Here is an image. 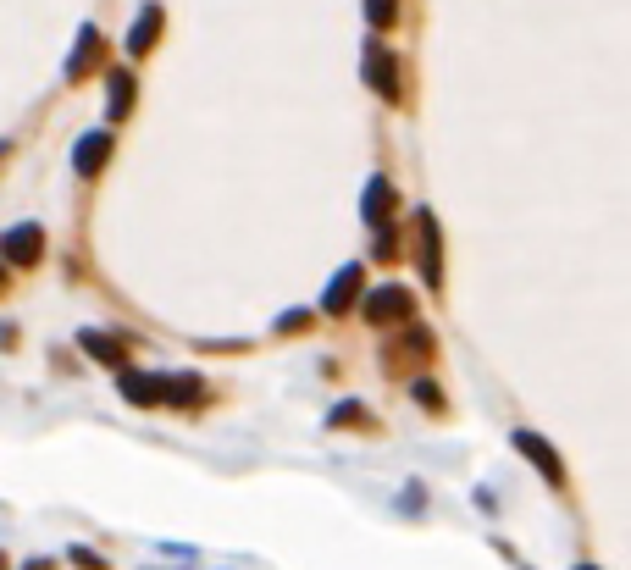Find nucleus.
<instances>
[{
  "label": "nucleus",
  "instance_id": "obj_1",
  "mask_svg": "<svg viewBox=\"0 0 631 570\" xmlns=\"http://www.w3.org/2000/svg\"><path fill=\"white\" fill-rule=\"evenodd\" d=\"M410 316H416V299H410V288H399V283H388V288H377V294H366V321L371 327H410Z\"/></svg>",
  "mask_w": 631,
  "mask_h": 570
},
{
  "label": "nucleus",
  "instance_id": "obj_2",
  "mask_svg": "<svg viewBox=\"0 0 631 570\" xmlns=\"http://www.w3.org/2000/svg\"><path fill=\"white\" fill-rule=\"evenodd\" d=\"M443 233H438V216L432 211H416V250H421V283L427 288H443Z\"/></svg>",
  "mask_w": 631,
  "mask_h": 570
},
{
  "label": "nucleus",
  "instance_id": "obj_3",
  "mask_svg": "<svg viewBox=\"0 0 631 570\" xmlns=\"http://www.w3.org/2000/svg\"><path fill=\"white\" fill-rule=\"evenodd\" d=\"M0 255H6V266H39L45 261V227L39 222H17L12 233L0 238Z\"/></svg>",
  "mask_w": 631,
  "mask_h": 570
},
{
  "label": "nucleus",
  "instance_id": "obj_4",
  "mask_svg": "<svg viewBox=\"0 0 631 570\" xmlns=\"http://www.w3.org/2000/svg\"><path fill=\"white\" fill-rule=\"evenodd\" d=\"M366 84L377 89L382 100H393L399 106V56L382 45H366Z\"/></svg>",
  "mask_w": 631,
  "mask_h": 570
},
{
  "label": "nucleus",
  "instance_id": "obj_5",
  "mask_svg": "<svg viewBox=\"0 0 631 570\" xmlns=\"http://www.w3.org/2000/svg\"><path fill=\"white\" fill-rule=\"evenodd\" d=\"M515 449L526 454V460L543 471V482L548 487H565V465H560V454L548 449V438H537V432H515Z\"/></svg>",
  "mask_w": 631,
  "mask_h": 570
},
{
  "label": "nucleus",
  "instance_id": "obj_6",
  "mask_svg": "<svg viewBox=\"0 0 631 570\" xmlns=\"http://www.w3.org/2000/svg\"><path fill=\"white\" fill-rule=\"evenodd\" d=\"M360 288H366V266H344V272L333 277V288H327L322 310H327V316H344V310L360 299Z\"/></svg>",
  "mask_w": 631,
  "mask_h": 570
},
{
  "label": "nucleus",
  "instance_id": "obj_7",
  "mask_svg": "<svg viewBox=\"0 0 631 570\" xmlns=\"http://www.w3.org/2000/svg\"><path fill=\"white\" fill-rule=\"evenodd\" d=\"M432 360V333L427 327H405V338L399 344H388V366L399 371V366H427Z\"/></svg>",
  "mask_w": 631,
  "mask_h": 570
},
{
  "label": "nucleus",
  "instance_id": "obj_8",
  "mask_svg": "<svg viewBox=\"0 0 631 570\" xmlns=\"http://www.w3.org/2000/svg\"><path fill=\"white\" fill-rule=\"evenodd\" d=\"M393 200H399V189H393L388 178H371V183H366V200H360V216H366V227H388Z\"/></svg>",
  "mask_w": 631,
  "mask_h": 570
},
{
  "label": "nucleus",
  "instance_id": "obj_9",
  "mask_svg": "<svg viewBox=\"0 0 631 570\" xmlns=\"http://www.w3.org/2000/svg\"><path fill=\"white\" fill-rule=\"evenodd\" d=\"M122 399L155 410V404H167V382H161V377H144V371H122Z\"/></svg>",
  "mask_w": 631,
  "mask_h": 570
},
{
  "label": "nucleus",
  "instance_id": "obj_10",
  "mask_svg": "<svg viewBox=\"0 0 631 570\" xmlns=\"http://www.w3.org/2000/svg\"><path fill=\"white\" fill-rule=\"evenodd\" d=\"M106 155H111V133H84L78 150H72V167L84 172V178H95V172L106 167Z\"/></svg>",
  "mask_w": 631,
  "mask_h": 570
},
{
  "label": "nucleus",
  "instance_id": "obj_11",
  "mask_svg": "<svg viewBox=\"0 0 631 570\" xmlns=\"http://www.w3.org/2000/svg\"><path fill=\"white\" fill-rule=\"evenodd\" d=\"M78 344H84V355H95L100 360V366H128V349H122L117 344V338H106V333H89V327H84V333H78Z\"/></svg>",
  "mask_w": 631,
  "mask_h": 570
},
{
  "label": "nucleus",
  "instance_id": "obj_12",
  "mask_svg": "<svg viewBox=\"0 0 631 570\" xmlns=\"http://www.w3.org/2000/svg\"><path fill=\"white\" fill-rule=\"evenodd\" d=\"M161 39V6H144L139 12V23L128 28V56H144V50Z\"/></svg>",
  "mask_w": 631,
  "mask_h": 570
},
{
  "label": "nucleus",
  "instance_id": "obj_13",
  "mask_svg": "<svg viewBox=\"0 0 631 570\" xmlns=\"http://www.w3.org/2000/svg\"><path fill=\"white\" fill-rule=\"evenodd\" d=\"M95 61H100V28L89 23L84 34H78V50H72V61H67V78L78 84V78H84V72L95 67Z\"/></svg>",
  "mask_w": 631,
  "mask_h": 570
},
{
  "label": "nucleus",
  "instance_id": "obj_14",
  "mask_svg": "<svg viewBox=\"0 0 631 570\" xmlns=\"http://www.w3.org/2000/svg\"><path fill=\"white\" fill-rule=\"evenodd\" d=\"M133 95H139V89H133V72H111V100H106V117L111 122H122L133 111Z\"/></svg>",
  "mask_w": 631,
  "mask_h": 570
},
{
  "label": "nucleus",
  "instance_id": "obj_15",
  "mask_svg": "<svg viewBox=\"0 0 631 570\" xmlns=\"http://www.w3.org/2000/svg\"><path fill=\"white\" fill-rule=\"evenodd\" d=\"M161 382H167V404H200L205 399L200 377H161Z\"/></svg>",
  "mask_w": 631,
  "mask_h": 570
},
{
  "label": "nucleus",
  "instance_id": "obj_16",
  "mask_svg": "<svg viewBox=\"0 0 631 570\" xmlns=\"http://www.w3.org/2000/svg\"><path fill=\"white\" fill-rule=\"evenodd\" d=\"M366 23L371 28H393L399 23V0H366Z\"/></svg>",
  "mask_w": 631,
  "mask_h": 570
},
{
  "label": "nucleus",
  "instance_id": "obj_17",
  "mask_svg": "<svg viewBox=\"0 0 631 570\" xmlns=\"http://www.w3.org/2000/svg\"><path fill=\"white\" fill-rule=\"evenodd\" d=\"M349 421L360 427V421H366V410H360V404H338V410H333V427H349Z\"/></svg>",
  "mask_w": 631,
  "mask_h": 570
},
{
  "label": "nucleus",
  "instance_id": "obj_18",
  "mask_svg": "<svg viewBox=\"0 0 631 570\" xmlns=\"http://www.w3.org/2000/svg\"><path fill=\"white\" fill-rule=\"evenodd\" d=\"M416 399H421V404H432V410H438V404H443V393L432 388V382H416Z\"/></svg>",
  "mask_w": 631,
  "mask_h": 570
},
{
  "label": "nucleus",
  "instance_id": "obj_19",
  "mask_svg": "<svg viewBox=\"0 0 631 570\" xmlns=\"http://www.w3.org/2000/svg\"><path fill=\"white\" fill-rule=\"evenodd\" d=\"M305 321H310V310H288V316H283V333H299Z\"/></svg>",
  "mask_w": 631,
  "mask_h": 570
},
{
  "label": "nucleus",
  "instance_id": "obj_20",
  "mask_svg": "<svg viewBox=\"0 0 631 570\" xmlns=\"http://www.w3.org/2000/svg\"><path fill=\"white\" fill-rule=\"evenodd\" d=\"M576 570H598V565H576Z\"/></svg>",
  "mask_w": 631,
  "mask_h": 570
}]
</instances>
